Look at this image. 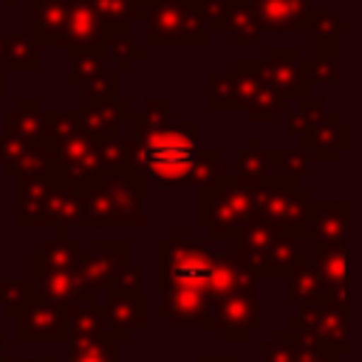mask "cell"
Wrapping results in <instances>:
<instances>
[{
    "instance_id": "cell-7",
    "label": "cell",
    "mask_w": 362,
    "mask_h": 362,
    "mask_svg": "<svg viewBox=\"0 0 362 362\" xmlns=\"http://www.w3.org/2000/svg\"><path fill=\"white\" fill-rule=\"evenodd\" d=\"M144 322V300L139 291H107L102 305V325L105 334L116 342L130 339L133 331H139Z\"/></svg>"
},
{
    "instance_id": "cell-11",
    "label": "cell",
    "mask_w": 362,
    "mask_h": 362,
    "mask_svg": "<svg viewBox=\"0 0 362 362\" xmlns=\"http://www.w3.org/2000/svg\"><path fill=\"white\" fill-rule=\"evenodd\" d=\"M215 317H218V322L223 325V331L243 334V331H249V328L257 325V305H255V297H252L249 291L223 294V297L218 300Z\"/></svg>"
},
{
    "instance_id": "cell-2",
    "label": "cell",
    "mask_w": 362,
    "mask_h": 362,
    "mask_svg": "<svg viewBox=\"0 0 362 362\" xmlns=\"http://www.w3.org/2000/svg\"><path fill=\"white\" fill-rule=\"evenodd\" d=\"M74 192L82 206V226L141 223V184L133 170L96 175Z\"/></svg>"
},
{
    "instance_id": "cell-16",
    "label": "cell",
    "mask_w": 362,
    "mask_h": 362,
    "mask_svg": "<svg viewBox=\"0 0 362 362\" xmlns=\"http://www.w3.org/2000/svg\"><path fill=\"white\" fill-rule=\"evenodd\" d=\"M263 354H266V362H291L294 359V345L291 342H272Z\"/></svg>"
},
{
    "instance_id": "cell-10",
    "label": "cell",
    "mask_w": 362,
    "mask_h": 362,
    "mask_svg": "<svg viewBox=\"0 0 362 362\" xmlns=\"http://www.w3.org/2000/svg\"><path fill=\"white\" fill-rule=\"evenodd\" d=\"M3 173L11 178H51L54 181L57 178V156L42 139H37L14 161L3 164Z\"/></svg>"
},
{
    "instance_id": "cell-14",
    "label": "cell",
    "mask_w": 362,
    "mask_h": 362,
    "mask_svg": "<svg viewBox=\"0 0 362 362\" xmlns=\"http://www.w3.org/2000/svg\"><path fill=\"white\" fill-rule=\"evenodd\" d=\"M40 297L31 277H0V311L6 317H20Z\"/></svg>"
},
{
    "instance_id": "cell-17",
    "label": "cell",
    "mask_w": 362,
    "mask_h": 362,
    "mask_svg": "<svg viewBox=\"0 0 362 362\" xmlns=\"http://www.w3.org/2000/svg\"><path fill=\"white\" fill-rule=\"evenodd\" d=\"M291 362H331V356H322L317 351H308V354H297Z\"/></svg>"
},
{
    "instance_id": "cell-6",
    "label": "cell",
    "mask_w": 362,
    "mask_h": 362,
    "mask_svg": "<svg viewBox=\"0 0 362 362\" xmlns=\"http://www.w3.org/2000/svg\"><path fill=\"white\" fill-rule=\"evenodd\" d=\"M164 300H161V314L173 320V325H187V322H201L198 317L209 314V288L198 283H164Z\"/></svg>"
},
{
    "instance_id": "cell-3",
    "label": "cell",
    "mask_w": 362,
    "mask_h": 362,
    "mask_svg": "<svg viewBox=\"0 0 362 362\" xmlns=\"http://www.w3.org/2000/svg\"><path fill=\"white\" fill-rule=\"evenodd\" d=\"M215 269V257L198 243H173L164 240L158 246V283H198L209 288Z\"/></svg>"
},
{
    "instance_id": "cell-12",
    "label": "cell",
    "mask_w": 362,
    "mask_h": 362,
    "mask_svg": "<svg viewBox=\"0 0 362 362\" xmlns=\"http://www.w3.org/2000/svg\"><path fill=\"white\" fill-rule=\"evenodd\" d=\"M68 362H116V339L99 334H68Z\"/></svg>"
},
{
    "instance_id": "cell-1",
    "label": "cell",
    "mask_w": 362,
    "mask_h": 362,
    "mask_svg": "<svg viewBox=\"0 0 362 362\" xmlns=\"http://www.w3.org/2000/svg\"><path fill=\"white\" fill-rule=\"evenodd\" d=\"M133 164L158 187H178L192 178L198 167L195 130L187 124H150L139 127Z\"/></svg>"
},
{
    "instance_id": "cell-5",
    "label": "cell",
    "mask_w": 362,
    "mask_h": 362,
    "mask_svg": "<svg viewBox=\"0 0 362 362\" xmlns=\"http://www.w3.org/2000/svg\"><path fill=\"white\" fill-rule=\"evenodd\" d=\"M68 337V311L51 300L37 297L20 317H14L17 342H65Z\"/></svg>"
},
{
    "instance_id": "cell-20",
    "label": "cell",
    "mask_w": 362,
    "mask_h": 362,
    "mask_svg": "<svg viewBox=\"0 0 362 362\" xmlns=\"http://www.w3.org/2000/svg\"><path fill=\"white\" fill-rule=\"evenodd\" d=\"M0 362H17V356H8V354H0Z\"/></svg>"
},
{
    "instance_id": "cell-19",
    "label": "cell",
    "mask_w": 362,
    "mask_h": 362,
    "mask_svg": "<svg viewBox=\"0 0 362 362\" xmlns=\"http://www.w3.org/2000/svg\"><path fill=\"white\" fill-rule=\"evenodd\" d=\"M201 362H232V359H223V356H206V359H201Z\"/></svg>"
},
{
    "instance_id": "cell-9",
    "label": "cell",
    "mask_w": 362,
    "mask_h": 362,
    "mask_svg": "<svg viewBox=\"0 0 362 362\" xmlns=\"http://www.w3.org/2000/svg\"><path fill=\"white\" fill-rule=\"evenodd\" d=\"M79 243L68 238L65 229H57L54 238L42 240L37 252L28 255L31 263V274H42V272H59V269H74L79 266Z\"/></svg>"
},
{
    "instance_id": "cell-4",
    "label": "cell",
    "mask_w": 362,
    "mask_h": 362,
    "mask_svg": "<svg viewBox=\"0 0 362 362\" xmlns=\"http://www.w3.org/2000/svg\"><path fill=\"white\" fill-rule=\"evenodd\" d=\"M130 266V243L127 240H96L90 252L79 257V272L85 286L113 291L124 269Z\"/></svg>"
},
{
    "instance_id": "cell-13",
    "label": "cell",
    "mask_w": 362,
    "mask_h": 362,
    "mask_svg": "<svg viewBox=\"0 0 362 362\" xmlns=\"http://www.w3.org/2000/svg\"><path fill=\"white\" fill-rule=\"evenodd\" d=\"M45 218H48V226H57L65 232H68V226H82V206H79L76 192L54 181V187L48 192Z\"/></svg>"
},
{
    "instance_id": "cell-8",
    "label": "cell",
    "mask_w": 362,
    "mask_h": 362,
    "mask_svg": "<svg viewBox=\"0 0 362 362\" xmlns=\"http://www.w3.org/2000/svg\"><path fill=\"white\" fill-rule=\"evenodd\" d=\"M14 195H17V209H14V221L23 229L31 226H48L45 218V206H48V192L54 187L51 178H14Z\"/></svg>"
},
{
    "instance_id": "cell-21",
    "label": "cell",
    "mask_w": 362,
    "mask_h": 362,
    "mask_svg": "<svg viewBox=\"0 0 362 362\" xmlns=\"http://www.w3.org/2000/svg\"><path fill=\"white\" fill-rule=\"evenodd\" d=\"M3 339H6V334L0 331V354H3Z\"/></svg>"
},
{
    "instance_id": "cell-15",
    "label": "cell",
    "mask_w": 362,
    "mask_h": 362,
    "mask_svg": "<svg viewBox=\"0 0 362 362\" xmlns=\"http://www.w3.org/2000/svg\"><path fill=\"white\" fill-rule=\"evenodd\" d=\"M308 0H255V14L272 28H291L305 17Z\"/></svg>"
},
{
    "instance_id": "cell-18",
    "label": "cell",
    "mask_w": 362,
    "mask_h": 362,
    "mask_svg": "<svg viewBox=\"0 0 362 362\" xmlns=\"http://www.w3.org/2000/svg\"><path fill=\"white\" fill-rule=\"evenodd\" d=\"M17 362H54V356L45 354V356H40V359H17Z\"/></svg>"
}]
</instances>
